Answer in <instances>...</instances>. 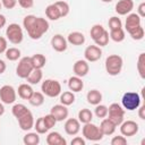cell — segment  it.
Instances as JSON below:
<instances>
[{
	"mask_svg": "<svg viewBox=\"0 0 145 145\" xmlns=\"http://www.w3.org/2000/svg\"><path fill=\"white\" fill-rule=\"evenodd\" d=\"M137 15L143 18L145 17V2H142L139 6H138V9H137Z\"/></svg>",
	"mask_w": 145,
	"mask_h": 145,
	"instance_id": "48",
	"label": "cell"
},
{
	"mask_svg": "<svg viewBox=\"0 0 145 145\" xmlns=\"http://www.w3.org/2000/svg\"><path fill=\"white\" fill-rule=\"evenodd\" d=\"M70 144L71 145H86V140H85V138H82L79 136H76V137H74L71 139Z\"/></svg>",
	"mask_w": 145,
	"mask_h": 145,
	"instance_id": "47",
	"label": "cell"
},
{
	"mask_svg": "<svg viewBox=\"0 0 145 145\" xmlns=\"http://www.w3.org/2000/svg\"><path fill=\"white\" fill-rule=\"evenodd\" d=\"M3 113H5V106H3V103L0 102V117H1Z\"/></svg>",
	"mask_w": 145,
	"mask_h": 145,
	"instance_id": "52",
	"label": "cell"
},
{
	"mask_svg": "<svg viewBox=\"0 0 145 145\" xmlns=\"http://www.w3.org/2000/svg\"><path fill=\"white\" fill-rule=\"evenodd\" d=\"M67 42L72 45H83L85 43V35L80 32H71L67 36Z\"/></svg>",
	"mask_w": 145,
	"mask_h": 145,
	"instance_id": "22",
	"label": "cell"
},
{
	"mask_svg": "<svg viewBox=\"0 0 145 145\" xmlns=\"http://www.w3.org/2000/svg\"><path fill=\"white\" fill-rule=\"evenodd\" d=\"M138 117L142 120H145V105H139L138 106Z\"/></svg>",
	"mask_w": 145,
	"mask_h": 145,
	"instance_id": "49",
	"label": "cell"
},
{
	"mask_svg": "<svg viewBox=\"0 0 145 145\" xmlns=\"http://www.w3.org/2000/svg\"><path fill=\"white\" fill-rule=\"evenodd\" d=\"M129 35H130V36H131V39H133V40H135V41L143 40V39H144V35H145V32H144L143 26H142V25L137 26L135 29H133V31H130V32H129Z\"/></svg>",
	"mask_w": 145,
	"mask_h": 145,
	"instance_id": "37",
	"label": "cell"
},
{
	"mask_svg": "<svg viewBox=\"0 0 145 145\" xmlns=\"http://www.w3.org/2000/svg\"><path fill=\"white\" fill-rule=\"evenodd\" d=\"M59 96H60V103L66 105V106L71 105L75 102V99H76L74 92H71V91H66L63 93H60Z\"/></svg>",
	"mask_w": 145,
	"mask_h": 145,
	"instance_id": "29",
	"label": "cell"
},
{
	"mask_svg": "<svg viewBox=\"0 0 145 145\" xmlns=\"http://www.w3.org/2000/svg\"><path fill=\"white\" fill-rule=\"evenodd\" d=\"M84 57L87 62H95L101 59L102 50L97 45H88L84 51Z\"/></svg>",
	"mask_w": 145,
	"mask_h": 145,
	"instance_id": "12",
	"label": "cell"
},
{
	"mask_svg": "<svg viewBox=\"0 0 145 145\" xmlns=\"http://www.w3.org/2000/svg\"><path fill=\"white\" fill-rule=\"evenodd\" d=\"M43 78V72H42V69H33L32 72L27 76V83L31 84V85H36L39 84Z\"/></svg>",
	"mask_w": 145,
	"mask_h": 145,
	"instance_id": "26",
	"label": "cell"
},
{
	"mask_svg": "<svg viewBox=\"0 0 145 145\" xmlns=\"http://www.w3.org/2000/svg\"><path fill=\"white\" fill-rule=\"evenodd\" d=\"M82 133H83L84 138L91 142H99L103 138V134L101 133L99 126L92 122L84 123V127L82 128Z\"/></svg>",
	"mask_w": 145,
	"mask_h": 145,
	"instance_id": "6",
	"label": "cell"
},
{
	"mask_svg": "<svg viewBox=\"0 0 145 145\" xmlns=\"http://www.w3.org/2000/svg\"><path fill=\"white\" fill-rule=\"evenodd\" d=\"M29 104L33 105V106H40L44 103V94L42 92H33L32 96L29 97L28 100Z\"/></svg>",
	"mask_w": 145,
	"mask_h": 145,
	"instance_id": "32",
	"label": "cell"
},
{
	"mask_svg": "<svg viewBox=\"0 0 145 145\" xmlns=\"http://www.w3.org/2000/svg\"><path fill=\"white\" fill-rule=\"evenodd\" d=\"M6 23H7V19H6V17H5L3 15H1V14H0V29H1L2 27H5Z\"/></svg>",
	"mask_w": 145,
	"mask_h": 145,
	"instance_id": "51",
	"label": "cell"
},
{
	"mask_svg": "<svg viewBox=\"0 0 145 145\" xmlns=\"http://www.w3.org/2000/svg\"><path fill=\"white\" fill-rule=\"evenodd\" d=\"M17 99L16 89L11 85H3L0 88V101L5 104H12Z\"/></svg>",
	"mask_w": 145,
	"mask_h": 145,
	"instance_id": "9",
	"label": "cell"
},
{
	"mask_svg": "<svg viewBox=\"0 0 145 145\" xmlns=\"http://www.w3.org/2000/svg\"><path fill=\"white\" fill-rule=\"evenodd\" d=\"M94 113L97 118H105L108 116V106L104 105V104H97L95 105V109H94Z\"/></svg>",
	"mask_w": 145,
	"mask_h": 145,
	"instance_id": "39",
	"label": "cell"
},
{
	"mask_svg": "<svg viewBox=\"0 0 145 145\" xmlns=\"http://www.w3.org/2000/svg\"><path fill=\"white\" fill-rule=\"evenodd\" d=\"M140 96L138 93L136 92H126L122 97H121V106L125 110L128 111H134L136 109H138V106L140 105Z\"/></svg>",
	"mask_w": 145,
	"mask_h": 145,
	"instance_id": "4",
	"label": "cell"
},
{
	"mask_svg": "<svg viewBox=\"0 0 145 145\" xmlns=\"http://www.w3.org/2000/svg\"><path fill=\"white\" fill-rule=\"evenodd\" d=\"M7 49H8L7 39L3 37V36H0V54H1V53H5Z\"/></svg>",
	"mask_w": 145,
	"mask_h": 145,
	"instance_id": "46",
	"label": "cell"
},
{
	"mask_svg": "<svg viewBox=\"0 0 145 145\" xmlns=\"http://www.w3.org/2000/svg\"><path fill=\"white\" fill-rule=\"evenodd\" d=\"M17 3L24 9H29L34 6V0H17Z\"/></svg>",
	"mask_w": 145,
	"mask_h": 145,
	"instance_id": "44",
	"label": "cell"
},
{
	"mask_svg": "<svg viewBox=\"0 0 145 145\" xmlns=\"http://www.w3.org/2000/svg\"><path fill=\"white\" fill-rule=\"evenodd\" d=\"M104 31H105V28H104L101 24H95V25H93L92 28H91V31H89V34H91L92 40L95 41L99 36H101V35L104 33Z\"/></svg>",
	"mask_w": 145,
	"mask_h": 145,
	"instance_id": "35",
	"label": "cell"
},
{
	"mask_svg": "<svg viewBox=\"0 0 145 145\" xmlns=\"http://www.w3.org/2000/svg\"><path fill=\"white\" fill-rule=\"evenodd\" d=\"M51 46L57 52H63L67 50V46H68L67 39H65L61 34H56L51 39Z\"/></svg>",
	"mask_w": 145,
	"mask_h": 145,
	"instance_id": "16",
	"label": "cell"
},
{
	"mask_svg": "<svg viewBox=\"0 0 145 145\" xmlns=\"http://www.w3.org/2000/svg\"><path fill=\"white\" fill-rule=\"evenodd\" d=\"M6 68H7L6 62H5L3 60H1V59H0V75H1V74H3V72L6 71Z\"/></svg>",
	"mask_w": 145,
	"mask_h": 145,
	"instance_id": "50",
	"label": "cell"
},
{
	"mask_svg": "<svg viewBox=\"0 0 145 145\" xmlns=\"http://www.w3.org/2000/svg\"><path fill=\"white\" fill-rule=\"evenodd\" d=\"M45 16L50 20H58L59 18H61L60 11L56 6V3H51L45 8Z\"/></svg>",
	"mask_w": 145,
	"mask_h": 145,
	"instance_id": "25",
	"label": "cell"
},
{
	"mask_svg": "<svg viewBox=\"0 0 145 145\" xmlns=\"http://www.w3.org/2000/svg\"><path fill=\"white\" fill-rule=\"evenodd\" d=\"M20 54H22V52L17 48H8L6 50V52H5V56H6V58L9 61H16V60H18L20 58Z\"/></svg>",
	"mask_w": 145,
	"mask_h": 145,
	"instance_id": "33",
	"label": "cell"
},
{
	"mask_svg": "<svg viewBox=\"0 0 145 145\" xmlns=\"http://www.w3.org/2000/svg\"><path fill=\"white\" fill-rule=\"evenodd\" d=\"M1 8H2V3H1V1H0V10H1Z\"/></svg>",
	"mask_w": 145,
	"mask_h": 145,
	"instance_id": "54",
	"label": "cell"
},
{
	"mask_svg": "<svg viewBox=\"0 0 145 145\" xmlns=\"http://www.w3.org/2000/svg\"><path fill=\"white\" fill-rule=\"evenodd\" d=\"M17 121H18V125L20 127L22 130L24 131H28L31 130L33 127H34V117H33V113L31 112L29 109H27L23 114H20L18 118H17Z\"/></svg>",
	"mask_w": 145,
	"mask_h": 145,
	"instance_id": "10",
	"label": "cell"
},
{
	"mask_svg": "<svg viewBox=\"0 0 145 145\" xmlns=\"http://www.w3.org/2000/svg\"><path fill=\"white\" fill-rule=\"evenodd\" d=\"M102 2H105V3H109V2H112L113 0H101Z\"/></svg>",
	"mask_w": 145,
	"mask_h": 145,
	"instance_id": "53",
	"label": "cell"
},
{
	"mask_svg": "<svg viewBox=\"0 0 145 145\" xmlns=\"http://www.w3.org/2000/svg\"><path fill=\"white\" fill-rule=\"evenodd\" d=\"M2 7H5L6 9H12L16 7L17 5V0H1Z\"/></svg>",
	"mask_w": 145,
	"mask_h": 145,
	"instance_id": "45",
	"label": "cell"
},
{
	"mask_svg": "<svg viewBox=\"0 0 145 145\" xmlns=\"http://www.w3.org/2000/svg\"><path fill=\"white\" fill-rule=\"evenodd\" d=\"M54 3H56V6L58 7L61 17H66V16H68V14H69V11H70V8H69L68 2L62 1V0H59V1L54 2Z\"/></svg>",
	"mask_w": 145,
	"mask_h": 145,
	"instance_id": "38",
	"label": "cell"
},
{
	"mask_svg": "<svg viewBox=\"0 0 145 145\" xmlns=\"http://www.w3.org/2000/svg\"><path fill=\"white\" fill-rule=\"evenodd\" d=\"M68 87L71 92L74 93H77V92H80L83 88H84V82L82 80V77H78V76H71L69 79H68Z\"/></svg>",
	"mask_w": 145,
	"mask_h": 145,
	"instance_id": "21",
	"label": "cell"
},
{
	"mask_svg": "<svg viewBox=\"0 0 145 145\" xmlns=\"http://www.w3.org/2000/svg\"><path fill=\"white\" fill-rule=\"evenodd\" d=\"M117 127L123 121L125 118V109L118 104V103H112L108 108V116H106Z\"/></svg>",
	"mask_w": 145,
	"mask_h": 145,
	"instance_id": "7",
	"label": "cell"
},
{
	"mask_svg": "<svg viewBox=\"0 0 145 145\" xmlns=\"http://www.w3.org/2000/svg\"><path fill=\"white\" fill-rule=\"evenodd\" d=\"M33 69H34V67L32 65L31 57H23V58H20V60L18 61V65L16 67V75L19 78L26 79Z\"/></svg>",
	"mask_w": 145,
	"mask_h": 145,
	"instance_id": "8",
	"label": "cell"
},
{
	"mask_svg": "<svg viewBox=\"0 0 145 145\" xmlns=\"http://www.w3.org/2000/svg\"><path fill=\"white\" fill-rule=\"evenodd\" d=\"M23 26L32 40H39L49 31V22L43 17L27 15L23 19Z\"/></svg>",
	"mask_w": 145,
	"mask_h": 145,
	"instance_id": "1",
	"label": "cell"
},
{
	"mask_svg": "<svg viewBox=\"0 0 145 145\" xmlns=\"http://www.w3.org/2000/svg\"><path fill=\"white\" fill-rule=\"evenodd\" d=\"M86 100L92 105H97L102 101V93L97 89H91L86 94Z\"/></svg>",
	"mask_w": 145,
	"mask_h": 145,
	"instance_id": "23",
	"label": "cell"
},
{
	"mask_svg": "<svg viewBox=\"0 0 145 145\" xmlns=\"http://www.w3.org/2000/svg\"><path fill=\"white\" fill-rule=\"evenodd\" d=\"M108 24H109L110 31L118 29V28H121V27H122V22H121V19H120L119 17H117V16H112V17L109 19Z\"/></svg>",
	"mask_w": 145,
	"mask_h": 145,
	"instance_id": "40",
	"label": "cell"
},
{
	"mask_svg": "<svg viewBox=\"0 0 145 145\" xmlns=\"http://www.w3.org/2000/svg\"><path fill=\"white\" fill-rule=\"evenodd\" d=\"M63 127H65V131L67 135L75 136L80 130V122L76 118H68V119H66Z\"/></svg>",
	"mask_w": 145,
	"mask_h": 145,
	"instance_id": "15",
	"label": "cell"
},
{
	"mask_svg": "<svg viewBox=\"0 0 145 145\" xmlns=\"http://www.w3.org/2000/svg\"><path fill=\"white\" fill-rule=\"evenodd\" d=\"M41 91L48 97H57L61 93V84L56 79L48 78L42 82Z\"/></svg>",
	"mask_w": 145,
	"mask_h": 145,
	"instance_id": "3",
	"label": "cell"
},
{
	"mask_svg": "<svg viewBox=\"0 0 145 145\" xmlns=\"http://www.w3.org/2000/svg\"><path fill=\"white\" fill-rule=\"evenodd\" d=\"M137 71L142 79H145V53L142 52L137 59Z\"/></svg>",
	"mask_w": 145,
	"mask_h": 145,
	"instance_id": "34",
	"label": "cell"
},
{
	"mask_svg": "<svg viewBox=\"0 0 145 145\" xmlns=\"http://www.w3.org/2000/svg\"><path fill=\"white\" fill-rule=\"evenodd\" d=\"M119 126H120V133L125 137L135 136L138 133V129H139L138 123L134 120H126V121L123 120Z\"/></svg>",
	"mask_w": 145,
	"mask_h": 145,
	"instance_id": "11",
	"label": "cell"
},
{
	"mask_svg": "<svg viewBox=\"0 0 145 145\" xmlns=\"http://www.w3.org/2000/svg\"><path fill=\"white\" fill-rule=\"evenodd\" d=\"M104 66H105L106 72L110 76H118L122 70L123 60L118 54H110V56L106 57Z\"/></svg>",
	"mask_w": 145,
	"mask_h": 145,
	"instance_id": "2",
	"label": "cell"
},
{
	"mask_svg": "<svg viewBox=\"0 0 145 145\" xmlns=\"http://www.w3.org/2000/svg\"><path fill=\"white\" fill-rule=\"evenodd\" d=\"M48 145H67V140L58 131H51L46 136Z\"/></svg>",
	"mask_w": 145,
	"mask_h": 145,
	"instance_id": "20",
	"label": "cell"
},
{
	"mask_svg": "<svg viewBox=\"0 0 145 145\" xmlns=\"http://www.w3.org/2000/svg\"><path fill=\"white\" fill-rule=\"evenodd\" d=\"M72 70H74V74L75 76H78V77H85L88 71H89V65L86 60H77L75 63H74V67H72Z\"/></svg>",
	"mask_w": 145,
	"mask_h": 145,
	"instance_id": "18",
	"label": "cell"
},
{
	"mask_svg": "<svg viewBox=\"0 0 145 145\" xmlns=\"http://www.w3.org/2000/svg\"><path fill=\"white\" fill-rule=\"evenodd\" d=\"M50 113L56 118L57 121H63V120H66V119L68 118L69 111H68V109H67L66 105H63V104L60 103V104L53 105V106L51 108Z\"/></svg>",
	"mask_w": 145,
	"mask_h": 145,
	"instance_id": "14",
	"label": "cell"
},
{
	"mask_svg": "<svg viewBox=\"0 0 145 145\" xmlns=\"http://www.w3.org/2000/svg\"><path fill=\"white\" fill-rule=\"evenodd\" d=\"M33 92H34V89L32 88V86L29 84H20L18 86V89H17L18 96L23 100H29Z\"/></svg>",
	"mask_w": 145,
	"mask_h": 145,
	"instance_id": "24",
	"label": "cell"
},
{
	"mask_svg": "<svg viewBox=\"0 0 145 145\" xmlns=\"http://www.w3.org/2000/svg\"><path fill=\"white\" fill-rule=\"evenodd\" d=\"M31 61H32L34 69H42L46 63V59L42 53H36V54L32 56Z\"/></svg>",
	"mask_w": 145,
	"mask_h": 145,
	"instance_id": "27",
	"label": "cell"
},
{
	"mask_svg": "<svg viewBox=\"0 0 145 145\" xmlns=\"http://www.w3.org/2000/svg\"><path fill=\"white\" fill-rule=\"evenodd\" d=\"M43 120H44V123H45V126H46V128L50 130L51 128H53L54 126H56V123L58 122L57 120H56V118L51 114V113H49V114H46L45 117H43Z\"/></svg>",
	"mask_w": 145,
	"mask_h": 145,
	"instance_id": "42",
	"label": "cell"
},
{
	"mask_svg": "<svg viewBox=\"0 0 145 145\" xmlns=\"http://www.w3.org/2000/svg\"><path fill=\"white\" fill-rule=\"evenodd\" d=\"M109 32L105 29L104 31V33L101 35V36H99L94 42H95V45H97V46H105L108 43H109Z\"/></svg>",
	"mask_w": 145,
	"mask_h": 145,
	"instance_id": "41",
	"label": "cell"
},
{
	"mask_svg": "<svg viewBox=\"0 0 145 145\" xmlns=\"http://www.w3.org/2000/svg\"><path fill=\"white\" fill-rule=\"evenodd\" d=\"M23 143L25 145H39L40 144V134L35 133H27L23 137Z\"/></svg>",
	"mask_w": 145,
	"mask_h": 145,
	"instance_id": "30",
	"label": "cell"
},
{
	"mask_svg": "<svg viewBox=\"0 0 145 145\" xmlns=\"http://www.w3.org/2000/svg\"><path fill=\"white\" fill-rule=\"evenodd\" d=\"M100 130H101V133L103 134V136H110V135H112L114 131H116V128H117V126L109 119V118H103V120L101 121V123H100Z\"/></svg>",
	"mask_w": 145,
	"mask_h": 145,
	"instance_id": "19",
	"label": "cell"
},
{
	"mask_svg": "<svg viewBox=\"0 0 145 145\" xmlns=\"http://www.w3.org/2000/svg\"><path fill=\"white\" fill-rule=\"evenodd\" d=\"M78 120L80 123H88V122H92V119H93V112L89 110V109H80L78 111Z\"/></svg>",
	"mask_w": 145,
	"mask_h": 145,
	"instance_id": "28",
	"label": "cell"
},
{
	"mask_svg": "<svg viewBox=\"0 0 145 145\" xmlns=\"http://www.w3.org/2000/svg\"><path fill=\"white\" fill-rule=\"evenodd\" d=\"M134 9V1L133 0H118V2L116 3L114 10L118 15L120 16H125L131 12V10Z\"/></svg>",
	"mask_w": 145,
	"mask_h": 145,
	"instance_id": "13",
	"label": "cell"
},
{
	"mask_svg": "<svg viewBox=\"0 0 145 145\" xmlns=\"http://www.w3.org/2000/svg\"><path fill=\"white\" fill-rule=\"evenodd\" d=\"M33 128H35V131H36L37 134H40V135H43V134H45V133L49 131V129L46 128V126H45V123H44L43 117L39 118V119L34 122V127H33Z\"/></svg>",
	"mask_w": 145,
	"mask_h": 145,
	"instance_id": "36",
	"label": "cell"
},
{
	"mask_svg": "<svg viewBox=\"0 0 145 145\" xmlns=\"http://www.w3.org/2000/svg\"><path fill=\"white\" fill-rule=\"evenodd\" d=\"M6 36H7V40L10 43H12V44H19V43L23 42V39H24L23 28L18 24L11 23L6 28Z\"/></svg>",
	"mask_w": 145,
	"mask_h": 145,
	"instance_id": "5",
	"label": "cell"
},
{
	"mask_svg": "<svg viewBox=\"0 0 145 145\" xmlns=\"http://www.w3.org/2000/svg\"><path fill=\"white\" fill-rule=\"evenodd\" d=\"M109 37H110L113 42L120 43V42H122V41L125 40V37H126L125 29L121 27V28H118V29L110 31V33H109Z\"/></svg>",
	"mask_w": 145,
	"mask_h": 145,
	"instance_id": "31",
	"label": "cell"
},
{
	"mask_svg": "<svg viewBox=\"0 0 145 145\" xmlns=\"http://www.w3.org/2000/svg\"><path fill=\"white\" fill-rule=\"evenodd\" d=\"M139 25H142V18L137 15V12H130L127 15V18L125 22V28L128 33L135 29Z\"/></svg>",
	"mask_w": 145,
	"mask_h": 145,
	"instance_id": "17",
	"label": "cell"
},
{
	"mask_svg": "<svg viewBox=\"0 0 145 145\" xmlns=\"http://www.w3.org/2000/svg\"><path fill=\"white\" fill-rule=\"evenodd\" d=\"M127 144V138L121 135V136H114L111 139V145H126Z\"/></svg>",
	"mask_w": 145,
	"mask_h": 145,
	"instance_id": "43",
	"label": "cell"
}]
</instances>
